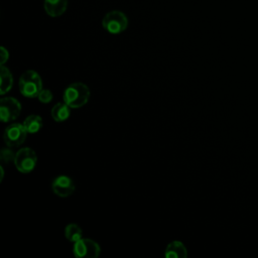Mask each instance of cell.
<instances>
[{
  "label": "cell",
  "mask_w": 258,
  "mask_h": 258,
  "mask_svg": "<svg viewBox=\"0 0 258 258\" xmlns=\"http://www.w3.org/2000/svg\"><path fill=\"white\" fill-rule=\"evenodd\" d=\"M15 154L16 153L10 148H2L0 151V159L2 163H9L11 161H14Z\"/></svg>",
  "instance_id": "9a60e30c"
},
{
  "label": "cell",
  "mask_w": 258,
  "mask_h": 258,
  "mask_svg": "<svg viewBox=\"0 0 258 258\" xmlns=\"http://www.w3.org/2000/svg\"><path fill=\"white\" fill-rule=\"evenodd\" d=\"M52 93H51V91L50 90H48V89H42L41 91H40V93L38 94V96H37V99L41 102V103H43V104H47V103H49L51 100H52Z\"/></svg>",
  "instance_id": "2e32d148"
},
{
  "label": "cell",
  "mask_w": 258,
  "mask_h": 258,
  "mask_svg": "<svg viewBox=\"0 0 258 258\" xmlns=\"http://www.w3.org/2000/svg\"><path fill=\"white\" fill-rule=\"evenodd\" d=\"M27 134L23 123H12L4 130V142L8 147H18L25 141Z\"/></svg>",
  "instance_id": "8992f818"
},
{
  "label": "cell",
  "mask_w": 258,
  "mask_h": 258,
  "mask_svg": "<svg viewBox=\"0 0 258 258\" xmlns=\"http://www.w3.org/2000/svg\"><path fill=\"white\" fill-rule=\"evenodd\" d=\"M164 256L166 258H185L187 256V250L180 241H172L166 246Z\"/></svg>",
  "instance_id": "30bf717a"
},
{
  "label": "cell",
  "mask_w": 258,
  "mask_h": 258,
  "mask_svg": "<svg viewBox=\"0 0 258 258\" xmlns=\"http://www.w3.org/2000/svg\"><path fill=\"white\" fill-rule=\"evenodd\" d=\"M43 8L50 17H58L67 11L68 0H44Z\"/></svg>",
  "instance_id": "9c48e42d"
},
{
  "label": "cell",
  "mask_w": 258,
  "mask_h": 258,
  "mask_svg": "<svg viewBox=\"0 0 258 258\" xmlns=\"http://www.w3.org/2000/svg\"><path fill=\"white\" fill-rule=\"evenodd\" d=\"M21 112L20 102L13 97H4L0 100V116L4 123L15 120Z\"/></svg>",
  "instance_id": "52a82bcc"
},
{
  "label": "cell",
  "mask_w": 258,
  "mask_h": 258,
  "mask_svg": "<svg viewBox=\"0 0 258 258\" xmlns=\"http://www.w3.org/2000/svg\"><path fill=\"white\" fill-rule=\"evenodd\" d=\"M23 125L26 128L28 133L34 134V133H37L38 131H40V129L42 128V125H43V121L39 115L31 114L25 118V120L23 121Z\"/></svg>",
  "instance_id": "4fadbf2b"
},
{
  "label": "cell",
  "mask_w": 258,
  "mask_h": 258,
  "mask_svg": "<svg viewBox=\"0 0 258 258\" xmlns=\"http://www.w3.org/2000/svg\"><path fill=\"white\" fill-rule=\"evenodd\" d=\"M3 177H4V169H3L2 165H1V166H0V181H2Z\"/></svg>",
  "instance_id": "ac0fdd59"
},
{
  "label": "cell",
  "mask_w": 258,
  "mask_h": 258,
  "mask_svg": "<svg viewBox=\"0 0 258 258\" xmlns=\"http://www.w3.org/2000/svg\"><path fill=\"white\" fill-rule=\"evenodd\" d=\"M9 58V52L8 50L4 47V46H1L0 47V63L1 66H3Z\"/></svg>",
  "instance_id": "e0dca14e"
},
{
  "label": "cell",
  "mask_w": 258,
  "mask_h": 258,
  "mask_svg": "<svg viewBox=\"0 0 258 258\" xmlns=\"http://www.w3.org/2000/svg\"><path fill=\"white\" fill-rule=\"evenodd\" d=\"M91 96L90 89L87 85L81 82H76L69 85L62 94V99L72 109H78L85 106Z\"/></svg>",
  "instance_id": "6da1fadb"
},
{
  "label": "cell",
  "mask_w": 258,
  "mask_h": 258,
  "mask_svg": "<svg viewBox=\"0 0 258 258\" xmlns=\"http://www.w3.org/2000/svg\"><path fill=\"white\" fill-rule=\"evenodd\" d=\"M71 107L64 102L56 103L50 111L51 117L55 122H64L71 115Z\"/></svg>",
  "instance_id": "8fae6325"
},
{
  "label": "cell",
  "mask_w": 258,
  "mask_h": 258,
  "mask_svg": "<svg viewBox=\"0 0 258 258\" xmlns=\"http://www.w3.org/2000/svg\"><path fill=\"white\" fill-rule=\"evenodd\" d=\"M13 162L18 171L22 173H29L36 166L37 155L32 148L23 147L16 152Z\"/></svg>",
  "instance_id": "277c9868"
},
{
  "label": "cell",
  "mask_w": 258,
  "mask_h": 258,
  "mask_svg": "<svg viewBox=\"0 0 258 258\" xmlns=\"http://www.w3.org/2000/svg\"><path fill=\"white\" fill-rule=\"evenodd\" d=\"M51 189L53 194L59 198H68L72 196L76 189L74 180L64 174L57 175L51 183Z\"/></svg>",
  "instance_id": "ba28073f"
},
{
  "label": "cell",
  "mask_w": 258,
  "mask_h": 258,
  "mask_svg": "<svg viewBox=\"0 0 258 258\" xmlns=\"http://www.w3.org/2000/svg\"><path fill=\"white\" fill-rule=\"evenodd\" d=\"M102 26L111 34H119L127 29L128 18L122 11H109L102 19Z\"/></svg>",
  "instance_id": "3957f363"
},
{
  "label": "cell",
  "mask_w": 258,
  "mask_h": 258,
  "mask_svg": "<svg viewBox=\"0 0 258 258\" xmlns=\"http://www.w3.org/2000/svg\"><path fill=\"white\" fill-rule=\"evenodd\" d=\"M83 236V230L82 228L75 224V223H71L68 224L64 228V237L70 241L75 243L76 241H78L79 239H81Z\"/></svg>",
  "instance_id": "5bb4252c"
},
{
  "label": "cell",
  "mask_w": 258,
  "mask_h": 258,
  "mask_svg": "<svg viewBox=\"0 0 258 258\" xmlns=\"http://www.w3.org/2000/svg\"><path fill=\"white\" fill-rule=\"evenodd\" d=\"M73 253L78 258H97L101 253V247L96 241L82 237L74 243Z\"/></svg>",
  "instance_id": "5b68a950"
},
{
  "label": "cell",
  "mask_w": 258,
  "mask_h": 258,
  "mask_svg": "<svg viewBox=\"0 0 258 258\" xmlns=\"http://www.w3.org/2000/svg\"><path fill=\"white\" fill-rule=\"evenodd\" d=\"M13 86V77L9 69L1 66L0 68V94L4 95L11 90Z\"/></svg>",
  "instance_id": "7c38bea8"
},
{
  "label": "cell",
  "mask_w": 258,
  "mask_h": 258,
  "mask_svg": "<svg viewBox=\"0 0 258 258\" xmlns=\"http://www.w3.org/2000/svg\"><path fill=\"white\" fill-rule=\"evenodd\" d=\"M18 88L22 96L37 98L42 88V80L39 74L33 70L25 71L19 78Z\"/></svg>",
  "instance_id": "7a4b0ae2"
}]
</instances>
